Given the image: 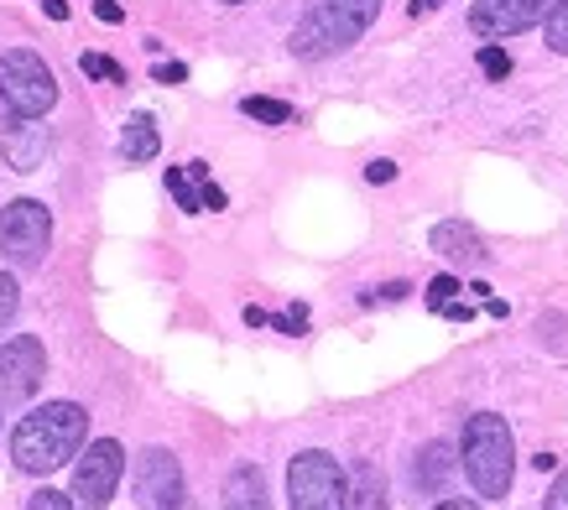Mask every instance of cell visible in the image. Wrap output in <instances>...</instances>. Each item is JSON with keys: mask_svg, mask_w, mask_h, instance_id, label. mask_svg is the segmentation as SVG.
<instances>
[{"mask_svg": "<svg viewBox=\"0 0 568 510\" xmlns=\"http://www.w3.org/2000/svg\"><path fill=\"white\" fill-rule=\"evenodd\" d=\"M89 432V417L79 401H48V407L27 411L11 432V459L21 475H52L69 459H79V442Z\"/></svg>", "mask_w": 568, "mask_h": 510, "instance_id": "obj_1", "label": "cell"}, {"mask_svg": "<svg viewBox=\"0 0 568 510\" xmlns=\"http://www.w3.org/2000/svg\"><path fill=\"white\" fill-rule=\"evenodd\" d=\"M465 475L475 484L480 500H506L511 490V475H517V442H511V427L496 411H475L465 422Z\"/></svg>", "mask_w": 568, "mask_h": 510, "instance_id": "obj_2", "label": "cell"}, {"mask_svg": "<svg viewBox=\"0 0 568 510\" xmlns=\"http://www.w3.org/2000/svg\"><path fill=\"white\" fill-rule=\"evenodd\" d=\"M376 17L381 0H318L308 17L293 27V52L297 58H334L349 42H361Z\"/></svg>", "mask_w": 568, "mask_h": 510, "instance_id": "obj_3", "label": "cell"}, {"mask_svg": "<svg viewBox=\"0 0 568 510\" xmlns=\"http://www.w3.org/2000/svg\"><path fill=\"white\" fill-rule=\"evenodd\" d=\"M58 100V79L52 69L27 48H11L0 58V104L17 120H42Z\"/></svg>", "mask_w": 568, "mask_h": 510, "instance_id": "obj_4", "label": "cell"}, {"mask_svg": "<svg viewBox=\"0 0 568 510\" xmlns=\"http://www.w3.org/2000/svg\"><path fill=\"white\" fill-rule=\"evenodd\" d=\"M287 500L293 510H345L349 506V475L334 453L308 448L287 463Z\"/></svg>", "mask_w": 568, "mask_h": 510, "instance_id": "obj_5", "label": "cell"}, {"mask_svg": "<svg viewBox=\"0 0 568 510\" xmlns=\"http://www.w3.org/2000/svg\"><path fill=\"white\" fill-rule=\"evenodd\" d=\"M48 239H52L48 204H37V198L6 204V220H0V251H6V261H11L17 272H37V266H42Z\"/></svg>", "mask_w": 568, "mask_h": 510, "instance_id": "obj_6", "label": "cell"}, {"mask_svg": "<svg viewBox=\"0 0 568 510\" xmlns=\"http://www.w3.org/2000/svg\"><path fill=\"white\" fill-rule=\"evenodd\" d=\"M125 475V448L115 438L89 442V453L73 463V500L84 510H104L115 500V484Z\"/></svg>", "mask_w": 568, "mask_h": 510, "instance_id": "obj_7", "label": "cell"}, {"mask_svg": "<svg viewBox=\"0 0 568 510\" xmlns=\"http://www.w3.org/2000/svg\"><path fill=\"white\" fill-rule=\"evenodd\" d=\"M48 375V349L37 334H11L0 344V396L6 401H27Z\"/></svg>", "mask_w": 568, "mask_h": 510, "instance_id": "obj_8", "label": "cell"}, {"mask_svg": "<svg viewBox=\"0 0 568 510\" xmlns=\"http://www.w3.org/2000/svg\"><path fill=\"white\" fill-rule=\"evenodd\" d=\"M552 6L558 0H475L469 6V32L485 37V42H496V37H517L527 27L552 17Z\"/></svg>", "mask_w": 568, "mask_h": 510, "instance_id": "obj_9", "label": "cell"}, {"mask_svg": "<svg viewBox=\"0 0 568 510\" xmlns=\"http://www.w3.org/2000/svg\"><path fill=\"white\" fill-rule=\"evenodd\" d=\"M131 484H136V500L146 510H183V500H189V490H183V469H178V459L168 453V448H146V453L136 459Z\"/></svg>", "mask_w": 568, "mask_h": 510, "instance_id": "obj_10", "label": "cell"}, {"mask_svg": "<svg viewBox=\"0 0 568 510\" xmlns=\"http://www.w3.org/2000/svg\"><path fill=\"white\" fill-rule=\"evenodd\" d=\"M48 125H37V120H21V125H11L6 131V141H0V152H6V162L17 172H37L42 162H48Z\"/></svg>", "mask_w": 568, "mask_h": 510, "instance_id": "obj_11", "label": "cell"}, {"mask_svg": "<svg viewBox=\"0 0 568 510\" xmlns=\"http://www.w3.org/2000/svg\"><path fill=\"white\" fill-rule=\"evenodd\" d=\"M224 510H272V494H266V479L256 463H241L224 479Z\"/></svg>", "mask_w": 568, "mask_h": 510, "instance_id": "obj_12", "label": "cell"}, {"mask_svg": "<svg viewBox=\"0 0 568 510\" xmlns=\"http://www.w3.org/2000/svg\"><path fill=\"white\" fill-rule=\"evenodd\" d=\"M428 245L438 255H448V261H485V239L469 230V224L459 220H444V224H433V235Z\"/></svg>", "mask_w": 568, "mask_h": 510, "instance_id": "obj_13", "label": "cell"}, {"mask_svg": "<svg viewBox=\"0 0 568 510\" xmlns=\"http://www.w3.org/2000/svg\"><path fill=\"white\" fill-rule=\"evenodd\" d=\"M121 152L125 162H152L162 152V136H156V120L152 115H131L121 131Z\"/></svg>", "mask_w": 568, "mask_h": 510, "instance_id": "obj_14", "label": "cell"}, {"mask_svg": "<svg viewBox=\"0 0 568 510\" xmlns=\"http://www.w3.org/2000/svg\"><path fill=\"white\" fill-rule=\"evenodd\" d=\"M349 510H386V490H381V475L371 463L349 475Z\"/></svg>", "mask_w": 568, "mask_h": 510, "instance_id": "obj_15", "label": "cell"}, {"mask_svg": "<svg viewBox=\"0 0 568 510\" xmlns=\"http://www.w3.org/2000/svg\"><path fill=\"white\" fill-rule=\"evenodd\" d=\"M168 193L178 198V208H183V214H204V183H199L189 167L168 172Z\"/></svg>", "mask_w": 568, "mask_h": 510, "instance_id": "obj_16", "label": "cell"}, {"mask_svg": "<svg viewBox=\"0 0 568 510\" xmlns=\"http://www.w3.org/2000/svg\"><path fill=\"white\" fill-rule=\"evenodd\" d=\"M241 115L261 120V125H287V120H293V104L266 100V94H251V100H241Z\"/></svg>", "mask_w": 568, "mask_h": 510, "instance_id": "obj_17", "label": "cell"}, {"mask_svg": "<svg viewBox=\"0 0 568 510\" xmlns=\"http://www.w3.org/2000/svg\"><path fill=\"white\" fill-rule=\"evenodd\" d=\"M448 448L444 442H433V448H423V459H417V484H444L448 479Z\"/></svg>", "mask_w": 568, "mask_h": 510, "instance_id": "obj_18", "label": "cell"}, {"mask_svg": "<svg viewBox=\"0 0 568 510\" xmlns=\"http://www.w3.org/2000/svg\"><path fill=\"white\" fill-rule=\"evenodd\" d=\"M79 69H84V79H104V84H125V69L115 63V58H104V52H84V58H79Z\"/></svg>", "mask_w": 568, "mask_h": 510, "instance_id": "obj_19", "label": "cell"}, {"mask_svg": "<svg viewBox=\"0 0 568 510\" xmlns=\"http://www.w3.org/2000/svg\"><path fill=\"white\" fill-rule=\"evenodd\" d=\"M548 48L552 52H568V0H558L548 17Z\"/></svg>", "mask_w": 568, "mask_h": 510, "instance_id": "obj_20", "label": "cell"}, {"mask_svg": "<svg viewBox=\"0 0 568 510\" xmlns=\"http://www.w3.org/2000/svg\"><path fill=\"white\" fill-rule=\"evenodd\" d=\"M480 73H485V79H506V73H511V52L496 48V42H490V48H480Z\"/></svg>", "mask_w": 568, "mask_h": 510, "instance_id": "obj_21", "label": "cell"}, {"mask_svg": "<svg viewBox=\"0 0 568 510\" xmlns=\"http://www.w3.org/2000/svg\"><path fill=\"white\" fill-rule=\"evenodd\" d=\"M459 292H465V287H459L454 276H433V282H428V307H438V313H444V307L454 303Z\"/></svg>", "mask_w": 568, "mask_h": 510, "instance_id": "obj_22", "label": "cell"}, {"mask_svg": "<svg viewBox=\"0 0 568 510\" xmlns=\"http://www.w3.org/2000/svg\"><path fill=\"white\" fill-rule=\"evenodd\" d=\"M17 303H21L17 276H6V272H0V328L11 324V313H17Z\"/></svg>", "mask_w": 568, "mask_h": 510, "instance_id": "obj_23", "label": "cell"}, {"mask_svg": "<svg viewBox=\"0 0 568 510\" xmlns=\"http://www.w3.org/2000/svg\"><path fill=\"white\" fill-rule=\"evenodd\" d=\"M27 510H73V494H58V490H37L27 500Z\"/></svg>", "mask_w": 568, "mask_h": 510, "instance_id": "obj_24", "label": "cell"}, {"mask_svg": "<svg viewBox=\"0 0 568 510\" xmlns=\"http://www.w3.org/2000/svg\"><path fill=\"white\" fill-rule=\"evenodd\" d=\"M276 328H282V334H303V324H308V307L297 303V307H287V313H282V318H272Z\"/></svg>", "mask_w": 568, "mask_h": 510, "instance_id": "obj_25", "label": "cell"}, {"mask_svg": "<svg viewBox=\"0 0 568 510\" xmlns=\"http://www.w3.org/2000/svg\"><path fill=\"white\" fill-rule=\"evenodd\" d=\"M542 510H568V469L552 479V490H548V500H542Z\"/></svg>", "mask_w": 568, "mask_h": 510, "instance_id": "obj_26", "label": "cell"}, {"mask_svg": "<svg viewBox=\"0 0 568 510\" xmlns=\"http://www.w3.org/2000/svg\"><path fill=\"white\" fill-rule=\"evenodd\" d=\"M392 177H396V162H386V156L365 167V183H392Z\"/></svg>", "mask_w": 568, "mask_h": 510, "instance_id": "obj_27", "label": "cell"}, {"mask_svg": "<svg viewBox=\"0 0 568 510\" xmlns=\"http://www.w3.org/2000/svg\"><path fill=\"white\" fill-rule=\"evenodd\" d=\"M183 79H189L183 63H156V84H183Z\"/></svg>", "mask_w": 568, "mask_h": 510, "instance_id": "obj_28", "label": "cell"}, {"mask_svg": "<svg viewBox=\"0 0 568 510\" xmlns=\"http://www.w3.org/2000/svg\"><path fill=\"white\" fill-rule=\"evenodd\" d=\"M444 318H448V324H469V318H475V307H469V303H459V297H454V303L444 307Z\"/></svg>", "mask_w": 568, "mask_h": 510, "instance_id": "obj_29", "label": "cell"}, {"mask_svg": "<svg viewBox=\"0 0 568 510\" xmlns=\"http://www.w3.org/2000/svg\"><path fill=\"white\" fill-rule=\"evenodd\" d=\"M94 17H100V21H110V27H115V21H121L125 11H121V0H100V6H94Z\"/></svg>", "mask_w": 568, "mask_h": 510, "instance_id": "obj_30", "label": "cell"}, {"mask_svg": "<svg viewBox=\"0 0 568 510\" xmlns=\"http://www.w3.org/2000/svg\"><path fill=\"white\" fill-rule=\"evenodd\" d=\"M230 204V198H224V187H214V183H204V208H214V214H220V208Z\"/></svg>", "mask_w": 568, "mask_h": 510, "instance_id": "obj_31", "label": "cell"}, {"mask_svg": "<svg viewBox=\"0 0 568 510\" xmlns=\"http://www.w3.org/2000/svg\"><path fill=\"white\" fill-rule=\"evenodd\" d=\"M42 11H48L52 21H69V0H42Z\"/></svg>", "mask_w": 568, "mask_h": 510, "instance_id": "obj_32", "label": "cell"}, {"mask_svg": "<svg viewBox=\"0 0 568 510\" xmlns=\"http://www.w3.org/2000/svg\"><path fill=\"white\" fill-rule=\"evenodd\" d=\"M376 297H386V303H402V297H407V282H392V287H381Z\"/></svg>", "mask_w": 568, "mask_h": 510, "instance_id": "obj_33", "label": "cell"}, {"mask_svg": "<svg viewBox=\"0 0 568 510\" xmlns=\"http://www.w3.org/2000/svg\"><path fill=\"white\" fill-rule=\"evenodd\" d=\"M433 510H480V506H475V500H438Z\"/></svg>", "mask_w": 568, "mask_h": 510, "instance_id": "obj_34", "label": "cell"}, {"mask_svg": "<svg viewBox=\"0 0 568 510\" xmlns=\"http://www.w3.org/2000/svg\"><path fill=\"white\" fill-rule=\"evenodd\" d=\"M444 0H413V17H428V11H438Z\"/></svg>", "mask_w": 568, "mask_h": 510, "instance_id": "obj_35", "label": "cell"}, {"mask_svg": "<svg viewBox=\"0 0 568 510\" xmlns=\"http://www.w3.org/2000/svg\"><path fill=\"white\" fill-rule=\"evenodd\" d=\"M230 6H241V0H230Z\"/></svg>", "mask_w": 568, "mask_h": 510, "instance_id": "obj_36", "label": "cell"}]
</instances>
